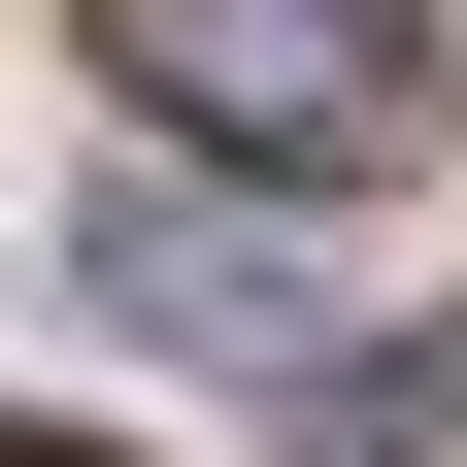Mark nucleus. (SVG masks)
<instances>
[{
    "label": "nucleus",
    "mask_w": 467,
    "mask_h": 467,
    "mask_svg": "<svg viewBox=\"0 0 467 467\" xmlns=\"http://www.w3.org/2000/svg\"><path fill=\"white\" fill-rule=\"evenodd\" d=\"M100 67L201 167H400L434 134V0H100Z\"/></svg>",
    "instance_id": "f257e3e1"
},
{
    "label": "nucleus",
    "mask_w": 467,
    "mask_h": 467,
    "mask_svg": "<svg viewBox=\"0 0 467 467\" xmlns=\"http://www.w3.org/2000/svg\"><path fill=\"white\" fill-rule=\"evenodd\" d=\"M100 301H134L167 368H301V267H267V234H201V201H100Z\"/></svg>",
    "instance_id": "f03ea898"
}]
</instances>
